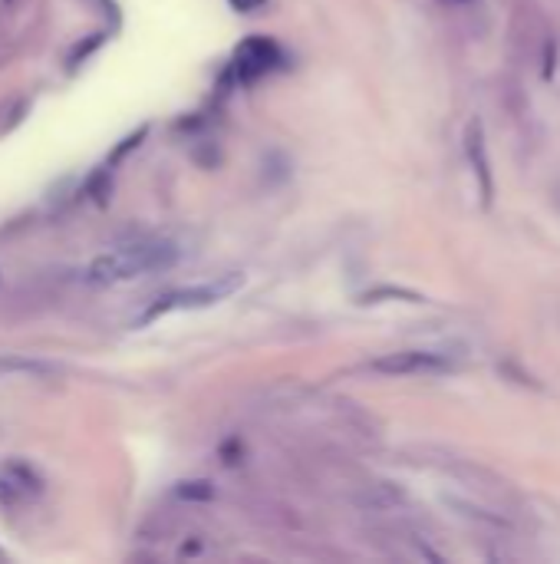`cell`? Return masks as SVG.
I'll return each mask as SVG.
<instances>
[{
    "mask_svg": "<svg viewBox=\"0 0 560 564\" xmlns=\"http://www.w3.org/2000/svg\"><path fill=\"white\" fill-rule=\"evenodd\" d=\"M448 360L429 350H399V354H386L380 360H372V374L382 376H419V374H445Z\"/></svg>",
    "mask_w": 560,
    "mask_h": 564,
    "instance_id": "obj_3",
    "label": "cell"
},
{
    "mask_svg": "<svg viewBox=\"0 0 560 564\" xmlns=\"http://www.w3.org/2000/svg\"><path fill=\"white\" fill-rule=\"evenodd\" d=\"M244 287V274L238 271H228L221 278H211V281H201L195 287H181V291H172V294L158 297V304L148 307V313L142 321H156L162 313H172V311H201V307H215L221 301H228L231 294H238Z\"/></svg>",
    "mask_w": 560,
    "mask_h": 564,
    "instance_id": "obj_2",
    "label": "cell"
},
{
    "mask_svg": "<svg viewBox=\"0 0 560 564\" xmlns=\"http://www.w3.org/2000/svg\"><path fill=\"white\" fill-rule=\"evenodd\" d=\"M465 152L474 165V175H478V189H482V201L488 205L492 201V172H488V159H484V139H482V122L474 119L468 126L465 136Z\"/></svg>",
    "mask_w": 560,
    "mask_h": 564,
    "instance_id": "obj_4",
    "label": "cell"
},
{
    "mask_svg": "<svg viewBox=\"0 0 560 564\" xmlns=\"http://www.w3.org/2000/svg\"><path fill=\"white\" fill-rule=\"evenodd\" d=\"M178 261V248L168 241H138V244H122L116 251H106L89 264L87 281L89 284H122V281L142 278L152 271L172 268Z\"/></svg>",
    "mask_w": 560,
    "mask_h": 564,
    "instance_id": "obj_1",
    "label": "cell"
}]
</instances>
